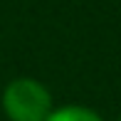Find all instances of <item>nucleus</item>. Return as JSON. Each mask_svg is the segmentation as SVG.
Returning a JSON list of instances; mask_svg holds the SVG:
<instances>
[{
  "label": "nucleus",
  "mask_w": 121,
  "mask_h": 121,
  "mask_svg": "<svg viewBox=\"0 0 121 121\" xmlns=\"http://www.w3.org/2000/svg\"><path fill=\"white\" fill-rule=\"evenodd\" d=\"M45 121H101V116L89 106H77V104H69V106H59L52 109V114Z\"/></svg>",
  "instance_id": "2"
},
{
  "label": "nucleus",
  "mask_w": 121,
  "mask_h": 121,
  "mask_svg": "<svg viewBox=\"0 0 121 121\" xmlns=\"http://www.w3.org/2000/svg\"><path fill=\"white\" fill-rule=\"evenodd\" d=\"M3 111L10 121H45L52 114L49 89L37 79L17 77L3 91Z\"/></svg>",
  "instance_id": "1"
}]
</instances>
